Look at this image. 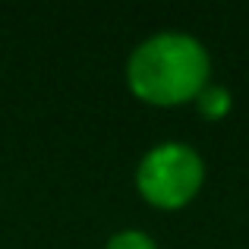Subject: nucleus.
I'll list each match as a JSON object with an SVG mask.
<instances>
[{"mask_svg":"<svg viewBox=\"0 0 249 249\" xmlns=\"http://www.w3.org/2000/svg\"><path fill=\"white\" fill-rule=\"evenodd\" d=\"M104 249H158L152 233L139 231V227H123V231H114L107 237Z\"/></svg>","mask_w":249,"mask_h":249,"instance_id":"20e7f679","label":"nucleus"},{"mask_svg":"<svg viewBox=\"0 0 249 249\" xmlns=\"http://www.w3.org/2000/svg\"><path fill=\"white\" fill-rule=\"evenodd\" d=\"M136 193L155 212H183L205 186V158L180 139L155 142L136 164Z\"/></svg>","mask_w":249,"mask_h":249,"instance_id":"f03ea898","label":"nucleus"},{"mask_svg":"<svg viewBox=\"0 0 249 249\" xmlns=\"http://www.w3.org/2000/svg\"><path fill=\"white\" fill-rule=\"evenodd\" d=\"M193 107H196V114H199L202 120L218 123V120H224V117L233 110V95H231L227 85H221V82L212 79L205 89L199 91V98L193 101Z\"/></svg>","mask_w":249,"mask_h":249,"instance_id":"7ed1b4c3","label":"nucleus"},{"mask_svg":"<svg viewBox=\"0 0 249 249\" xmlns=\"http://www.w3.org/2000/svg\"><path fill=\"white\" fill-rule=\"evenodd\" d=\"M214 63L196 35L164 29L142 38L126 57V89L148 107H183L212 82Z\"/></svg>","mask_w":249,"mask_h":249,"instance_id":"f257e3e1","label":"nucleus"}]
</instances>
